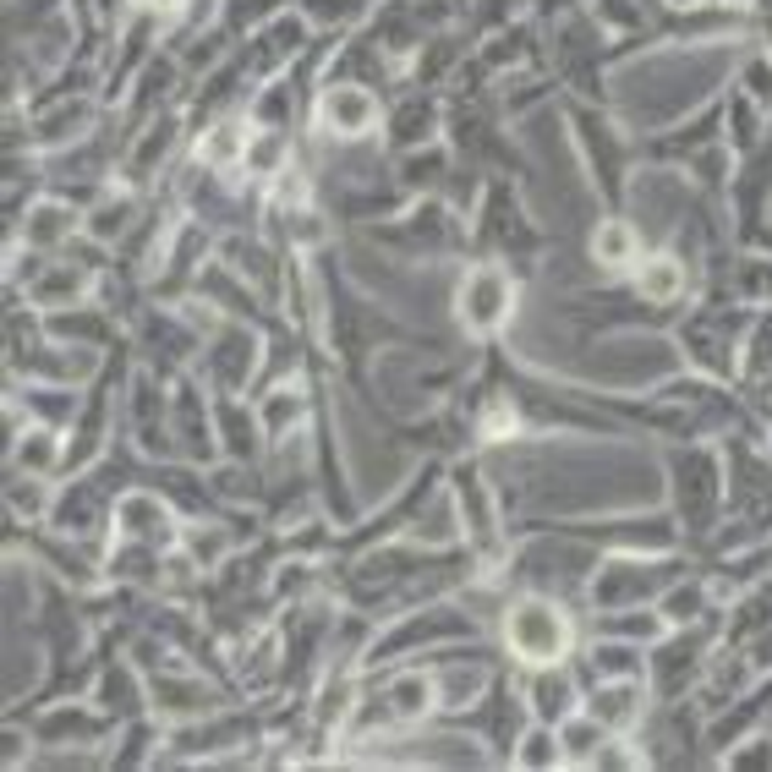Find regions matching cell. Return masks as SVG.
<instances>
[{
	"label": "cell",
	"mask_w": 772,
	"mask_h": 772,
	"mask_svg": "<svg viewBox=\"0 0 772 772\" xmlns=\"http://www.w3.org/2000/svg\"><path fill=\"white\" fill-rule=\"evenodd\" d=\"M509 641H515L521 658L554 663L564 652V619L554 614V608H542V603H526V608H515V619H509Z\"/></svg>",
	"instance_id": "obj_1"
}]
</instances>
